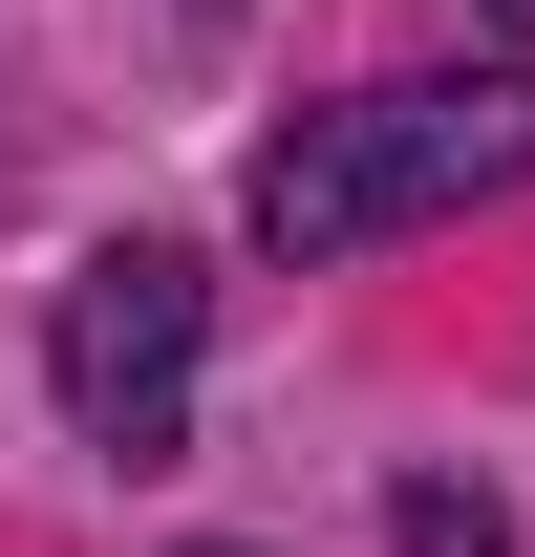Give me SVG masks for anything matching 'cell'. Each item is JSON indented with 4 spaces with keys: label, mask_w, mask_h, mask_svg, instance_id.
<instances>
[{
    "label": "cell",
    "mask_w": 535,
    "mask_h": 557,
    "mask_svg": "<svg viewBox=\"0 0 535 557\" xmlns=\"http://www.w3.org/2000/svg\"><path fill=\"white\" fill-rule=\"evenodd\" d=\"M386 536H407V557H514V515H493L471 472H407V493H386Z\"/></svg>",
    "instance_id": "3957f363"
},
{
    "label": "cell",
    "mask_w": 535,
    "mask_h": 557,
    "mask_svg": "<svg viewBox=\"0 0 535 557\" xmlns=\"http://www.w3.org/2000/svg\"><path fill=\"white\" fill-rule=\"evenodd\" d=\"M493 22H514V44H535V0H493Z\"/></svg>",
    "instance_id": "277c9868"
},
{
    "label": "cell",
    "mask_w": 535,
    "mask_h": 557,
    "mask_svg": "<svg viewBox=\"0 0 535 557\" xmlns=\"http://www.w3.org/2000/svg\"><path fill=\"white\" fill-rule=\"evenodd\" d=\"M194 322H214V278H194V236H108V258L65 278V429L86 450H172V429H194Z\"/></svg>",
    "instance_id": "7a4b0ae2"
},
{
    "label": "cell",
    "mask_w": 535,
    "mask_h": 557,
    "mask_svg": "<svg viewBox=\"0 0 535 557\" xmlns=\"http://www.w3.org/2000/svg\"><path fill=\"white\" fill-rule=\"evenodd\" d=\"M514 172H535V65H386L343 108H300L236 172V214H258V258H364V236H428Z\"/></svg>",
    "instance_id": "6da1fadb"
}]
</instances>
